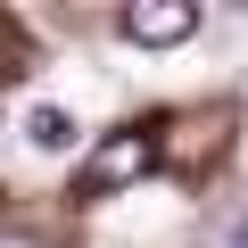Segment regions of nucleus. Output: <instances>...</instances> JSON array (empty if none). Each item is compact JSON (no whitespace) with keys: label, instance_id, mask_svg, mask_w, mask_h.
<instances>
[{"label":"nucleus","instance_id":"obj_1","mask_svg":"<svg viewBox=\"0 0 248 248\" xmlns=\"http://www.w3.org/2000/svg\"><path fill=\"white\" fill-rule=\"evenodd\" d=\"M157 166V141L141 133V124H124V133H108L83 166H75V199H108V190H124V182H141Z\"/></svg>","mask_w":248,"mask_h":248},{"label":"nucleus","instance_id":"obj_2","mask_svg":"<svg viewBox=\"0 0 248 248\" xmlns=\"http://www.w3.org/2000/svg\"><path fill=\"white\" fill-rule=\"evenodd\" d=\"M116 33L141 50H174L199 33V0H133V9H116Z\"/></svg>","mask_w":248,"mask_h":248},{"label":"nucleus","instance_id":"obj_3","mask_svg":"<svg viewBox=\"0 0 248 248\" xmlns=\"http://www.w3.org/2000/svg\"><path fill=\"white\" fill-rule=\"evenodd\" d=\"M25 141H33V149H50V157H66V149L83 141V124H75L58 99H42V108H25Z\"/></svg>","mask_w":248,"mask_h":248},{"label":"nucleus","instance_id":"obj_4","mask_svg":"<svg viewBox=\"0 0 248 248\" xmlns=\"http://www.w3.org/2000/svg\"><path fill=\"white\" fill-rule=\"evenodd\" d=\"M223 248H248V215H240V223H232V232H223Z\"/></svg>","mask_w":248,"mask_h":248},{"label":"nucleus","instance_id":"obj_5","mask_svg":"<svg viewBox=\"0 0 248 248\" xmlns=\"http://www.w3.org/2000/svg\"><path fill=\"white\" fill-rule=\"evenodd\" d=\"M0 248H42V240H33V232H9V240H0Z\"/></svg>","mask_w":248,"mask_h":248}]
</instances>
